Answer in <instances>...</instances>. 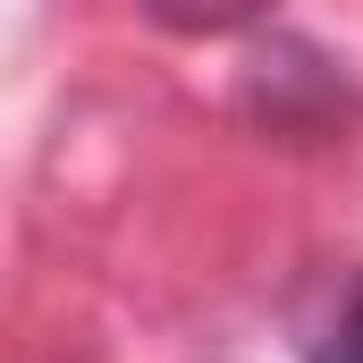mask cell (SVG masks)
Here are the masks:
<instances>
[{
    "mask_svg": "<svg viewBox=\"0 0 363 363\" xmlns=\"http://www.w3.org/2000/svg\"><path fill=\"white\" fill-rule=\"evenodd\" d=\"M304 363H363V271L330 287V304L304 321Z\"/></svg>",
    "mask_w": 363,
    "mask_h": 363,
    "instance_id": "obj_1",
    "label": "cell"
},
{
    "mask_svg": "<svg viewBox=\"0 0 363 363\" xmlns=\"http://www.w3.org/2000/svg\"><path fill=\"white\" fill-rule=\"evenodd\" d=\"M271 0H144V17H161L169 34H228V26H254Z\"/></svg>",
    "mask_w": 363,
    "mask_h": 363,
    "instance_id": "obj_2",
    "label": "cell"
}]
</instances>
